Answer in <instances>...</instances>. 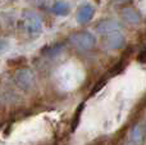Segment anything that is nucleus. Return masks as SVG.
Here are the masks:
<instances>
[{"label": "nucleus", "mask_w": 146, "mask_h": 145, "mask_svg": "<svg viewBox=\"0 0 146 145\" xmlns=\"http://www.w3.org/2000/svg\"><path fill=\"white\" fill-rule=\"evenodd\" d=\"M122 14H123L124 19L129 23L136 25V23L140 22V15L137 14V12L133 9V8H129V7L123 8V9H122Z\"/></svg>", "instance_id": "1a4fd4ad"}, {"label": "nucleus", "mask_w": 146, "mask_h": 145, "mask_svg": "<svg viewBox=\"0 0 146 145\" xmlns=\"http://www.w3.org/2000/svg\"><path fill=\"white\" fill-rule=\"evenodd\" d=\"M69 41L80 50H91L96 45V37L88 31L73 33L69 37Z\"/></svg>", "instance_id": "f03ea898"}, {"label": "nucleus", "mask_w": 146, "mask_h": 145, "mask_svg": "<svg viewBox=\"0 0 146 145\" xmlns=\"http://www.w3.org/2000/svg\"><path fill=\"white\" fill-rule=\"evenodd\" d=\"M104 44L108 49L110 50H118V49H122L124 45H126V39L122 35L119 31L113 33H109V35L105 36V40H104Z\"/></svg>", "instance_id": "20e7f679"}, {"label": "nucleus", "mask_w": 146, "mask_h": 145, "mask_svg": "<svg viewBox=\"0 0 146 145\" xmlns=\"http://www.w3.org/2000/svg\"><path fill=\"white\" fill-rule=\"evenodd\" d=\"M96 1H100V0H96Z\"/></svg>", "instance_id": "ddd939ff"}, {"label": "nucleus", "mask_w": 146, "mask_h": 145, "mask_svg": "<svg viewBox=\"0 0 146 145\" xmlns=\"http://www.w3.org/2000/svg\"><path fill=\"white\" fill-rule=\"evenodd\" d=\"M63 44H53V45H46L45 48H42L41 53L45 57H49V58H53V57H56L62 53L63 50Z\"/></svg>", "instance_id": "6e6552de"}, {"label": "nucleus", "mask_w": 146, "mask_h": 145, "mask_svg": "<svg viewBox=\"0 0 146 145\" xmlns=\"http://www.w3.org/2000/svg\"><path fill=\"white\" fill-rule=\"evenodd\" d=\"M51 12H53V14L58 15V17H66V15H68L69 12H71V7H69V4L67 1L58 0V1H55L53 4Z\"/></svg>", "instance_id": "0eeeda50"}, {"label": "nucleus", "mask_w": 146, "mask_h": 145, "mask_svg": "<svg viewBox=\"0 0 146 145\" xmlns=\"http://www.w3.org/2000/svg\"><path fill=\"white\" fill-rule=\"evenodd\" d=\"M144 136H145V132H144V128L142 126L140 125H136L131 131V139L135 144H142L144 141Z\"/></svg>", "instance_id": "9d476101"}, {"label": "nucleus", "mask_w": 146, "mask_h": 145, "mask_svg": "<svg viewBox=\"0 0 146 145\" xmlns=\"http://www.w3.org/2000/svg\"><path fill=\"white\" fill-rule=\"evenodd\" d=\"M94 15H95V8L91 4L86 3V4L81 5L77 10V14H76V19L80 25H85L92 21Z\"/></svg>", "instance_id": "39448f33"}, {"label": "nucleus", "mask_w": 146, "mask_h": 145, "mask_svg": "<svg viewBox=\"0 0 146 145\" xmlns=\"http://www.w3.org/2000/svg\"><path fill=\"white\" fill-rule=\"evenodd\" d=\"M119 28H121L119 22H117L114 19H104L96 26V31L100 35H105V36L109 35V33L117 32V31H119Z\"/></svg>", "instance_id": "423d86ee"}, {"label": "nucleus", "mask_w": 146, "mask_h": 145, "mask_svg": "<svg viewBox=\"0 0 146 145\" xmlns=\"http://www.w3.org/2000/svg\"><path fill=\"white\" fill-rule=\"evenodd\" d=\"M14 81L19 89H22L23 91H28L33 86L35 76H33L32 71L30 68H21L15 72Z\"/></svg>", "instance_id": "7ed1b4c3"}, {"label": "nucleus", "mask_w": 146, "mask_h": 145, "mask_svg": "<svg viewBox=\"0 0 146 145\" xmlns=\"http://www.w3.org/2000/svg\"><path fill=\"white\" fill-rule=\"evenodd\" d=\"M23 22H25V28L27 35L31 39H36L42 32V21L40 15H37L35 12H26L23 14Z\"/></svg>", "instance_id": "f257e3e1"}, {"label": "nucleus", "mask_w": 146, "mask_h": 145, "mask_svg": "<svg viewBox=\"0 0 146 145\" xmlns=\"http://www.w3.org/2000/svg\"><path fill=\"white\" fill-rule=\"evenodd\" d=\"M7 49H8V41H7V40H3V39H0V53L5 51Z\"/></svg>", "instance_id": "9b49d317"}, {"label": "nucleus", "mask_w": 146, "mask_h": 145, "mask_svg": "<svg viewBox=\"0 0 146 145\" xmlns=\"http://www.w3.org/2000/svg\"><path fill=\"white\" fill-rule=\"evenodd\" d=\"M33 3H41V1H44V0H32Z\"/></svg>", "instance_id": "f8f14e48"}]
</instances>
